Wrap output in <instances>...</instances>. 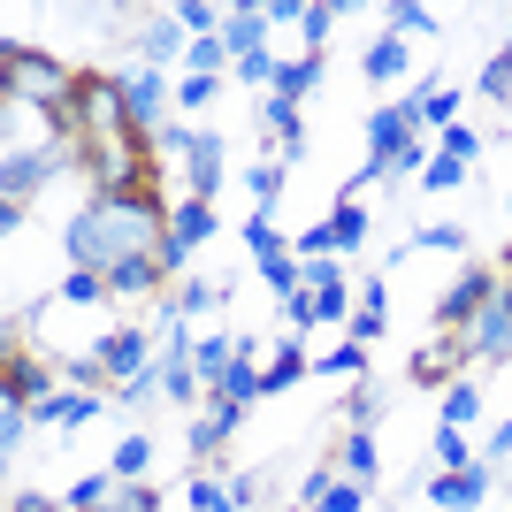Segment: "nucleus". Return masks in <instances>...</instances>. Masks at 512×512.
Returning <instances> with one entry per match:
<instances>
[{
	"instance_id": "1",
	"label": "nucleus",
	"mask_w": 512,
	"mask_h": 512,
	"mask_svg": "<svg viewBox=\"0 0 512 512\" xmlns=\"http://www.w3.org/2000/svg\"><path fill=\"white\" fill-rule=\"evenodd\" d=\"M62 245H69V268H92V276L123 268V260H161V245H169V207H161V192L85 199V207L69 214Z\"/></svg>"
},
{
	"instance_id": "2",
	"label": "nucleus",
	"mask_w": 512,
	"mask_h": 512,
	"mask_svg": "<svg viewBox=\"0 0 512 512\" xmlns=\"http://www.w3.org/2000/svg\"><path fill=\"white\" fill-rule=\"evenodd\" d=\"M77 77L85 69H62L54 54H31V46H0V85H8V100L23 107H46V115H62L69 123V100H77Z\"/></svg>"
},
{
	"instance_id": "3",
	"label": "nucleus",
	"mask_w": 512,
	"mask_h": 512,
	"mask_svg": "<svg viewBox=\"0 0 512 512\" xmlns=\"http://www.w3.org/2000/svg\"><path fill=\"white\" fill-rule=\"evenodd\" d=\"M69 130H77L85 146L123 138V130H130V115H123V77H100V69H85V77H77V100H69Z\"/></svg>"
},
{
	"instance_id": "4",
	"label": "nucleus",
	"mask_w": 512,
	"mask_h": 512,
	"mask_svg": "<svg viewBox=\"0 0 512 512\" xmlns=\"http://www.w3.org/2000/svg\"><path fill=\"white\" fill-rule=\"evenodd\" d=\"M299 268H306V283L283 299V321H291V329H329V321H344L352 291H344L337 260H299Z\"/></svg>"
},
{
	"instance_id": "5",
	"label": "nucleus",
	"mask_w": 512,
	"mask_h": 512,
	"mask_svg": "<svg viewBox=\"0 0 512 512\" xmlns=\"http://www.w3.org/2000/svg\"><path fill=\"white\" fill-rule=\"evenodd\" d=\"M123 115L138 138H153V130H169L176 123V85H169V69H123Z\"/></svg>"
},
{
	"instance_id": "6",
	"label": "nucleus",
	"mask_w": 512,
	"mask_h": 512,
	"mask_svg": "<svg viewBox=\"0 0 512 512\" xmlns=\"http://www.w3.org/2000/svg\"><path fill=\"white\" fill-rule=\"evenodd\" d=\"M497 283H505V268H482V260H467V268L444 283V299H436V329H467V321L497 299Z\"/></svg>"
},
{
	"instance_id": "7",
	"label": "nucleus",
	"mask_w": 512,
	"mask_h": 512,
	"mask_svg": "<svg viewBox=\"0 0 512 512\" xmlns=\"http://www.w3.org/2000/svg\"><path fill=\"white\" fill-rule=\"evenodd\" d=\"M153 352H161V337L153 329H138V321H123V329H107L100 337V367H107V383L123 390V383H138V375H153Z\"/></svg>"
},
{
	"instance_id": "8",
	"label": "nucleus",
	"mask_w": 512,
	"mask_h": 512,
	"mask_svg": "<svg viewBox=\"0 0 512 512\" xmlns=\"http://www.w3.org/2000/svg\"><path fill=\"white\" fill-rule=\"evenodd\" d=\"M222 230V222H214V199H176L169 207V245H161V268H169V276H184V260H192V245H207V237Z\"/></svg>"
},
{
	"instance_id": "9",
	"label": "nucleus",
	"mask_w": 512,
	"mask_h": 512,
	"mask_svg": "<svg viewBox=\"0 0 512 512\" xmlns=\"http://www.w3.org/2000/svg\"><path fill=\"white\" fill-rule=\"evenodd\" d=\"M459 337H467V352H474V360H512V276L497 283V299L482 306V314H474L467 329H459Z\"/></svg>"
},
{
	"instance_id": "10",
	"label": "nucleus",
	"mask_w": 512,
	"mask_h": 512,
	"mask_svg": "<svg viewBox=\"0 0 512 512\" xmlns=\"http://www.w3.org/2000/svg\"><path fill=\"white\" fill-rule=\"evenodd\" d=\"M130 54H138V69H169L192 54V31L176 16H138V31H130Z\"/></svg>"
},
{
	"instance_id": "11",
	"label": "nucleus",
	"mask_w": 512,
	"mask_h": 512,
	"mask_svg": "<svg viewBox=\"0 0 512 512\" xmlns=\"http://www.w3.org/2000/svg\"><path fill=\"white\" fill-rule=\"evenodd\" d=\"M467 360H474V352H467V337H459V329H436V337H421V352H413V383L451 390Z\"/></svg>"
},
{
	"instance_id": "12",
	"label": "nucleus",
	"mask_w": 512,
	"mask_h": 512,
	"mask_svg": "<svg viewBox=\"0 0 512 512\" xmlns=\"http://www.w3.org/2000/svg\"><path fill=\"white\" fill-rule=\"evenodd\" d=\"M490 474L497 467H482V459L459 467V474H428V505H436V512H474L482 497H490Z\"/></svg>"
},
{
	"instance_id": "13",
	"label": "nucleus",
	"mask_w": 512,
	"mask_h": 512,
	"mask_svg": "<svg viewBox=\"0 0 512 512\" xmlns=\"http://www.w3.org/2000/svg\"><path fill=\"white\" fill-rule=\"evenodd\" d=\"M237 421H245V406H230V398H207V406L192 413V459H214V451L237 436Z\"/></svg>"
},
{
	"instance_id": "14",
	"label": "nucleus",
	"mask_w": 512,
	"mask_h": 512,
	"mask_svg": "<svg viewBox=\"0 0 512 512\" xmlns=\"http://www.w3.org/2000/svg\"><path fill=\"white\" fill-rule=\"evenodd\" d=\"M214 398H230V406L268 398V383H260V337H237V360H230V375L214 383Z\"/></svg>"
},
{
	"instance_id": "15",
	"label": "nucleus",
	"mask_w": 512,
	"mask_h": 512,
	"mask_svg": "<svg viewBox=\"0 0 512 512\" xmlns=\"http://www.w3.org/2000/svg\"><path fill=\"white\" fill-rule=\"evenodd\" d=\"M161 283H169L161 260H123V268H107V299H115V306H146Z\"/></svg>"
},
{
	"instance_id": "16",
	"label": "nucleus",
	"mask_w": 512,
	"mask_h": 512,
	"mask_svg": "<svg viewBox=\"0 0 512 512\" xmlns=\"http://www.w3.org/2000/svg\"><path fill=\"white\" fill-rule=\"evenodd\" d=\"M222 46H230V62H245V54H268V8H260V0L230 8V23H222Z\"/></svg>"
},
{
	"instance_id": "17",
	"label": "nucleus",
	"mask_w": 512,
	"mask_h": 512,
	"mask_svg": "<svg viewBox=\"0 0 512 512\" xmlns=\"http://www.w3.org/2000/svg\"><path fill=\"white\" fill-rule=\"evenodd\" d=\"M299 375H314V352H306L299 337H276V352L260 360V383H268V398H276V390H291Z\"/></svg>"
},
{
	"instance_id": "18",
	"label": "nucleus",
	"mask_w": 512,
	"mask_h": 512,
	"mask_svg": "<svg viewBox=\"0 0 512 512\" xmlns=\"http://www.w3.org/2000/svg\"><path fill=\"white\" fill-rule=\"evenodd\" d=\"M337 474L344 482H375V474H383V451H375V436H367V428H344V444H337Z\"/></svg>"
},
{
	"instance_id": "19",
	"label": "nucleus",
	"mask_w": 512,
	"mask_h": 512,
	"mask_svg": "<svg viewBox=\"0 0 512 512\" xmlns=\"http://www.w3.org/2000/svg\"><path fill=\"white\" fill-rule=\"evenodd\" d=\"M184 184H192V199H214V192H222V138H214V130H199L192 161H184Z\"/></svg>"
},
{
	"instance_id": "20",
	"label": "nucleus",
	"mask_w": 512,
	"mask_h": 512,
	"mask_svg": "<svg viewBox=\"0 0 512 512\" xmlns=\"http://www.w3.org/2000/svg\"><path fill=\"white\" fill-rule=\"evenodd\" d=\"M406 100H413V115H421L428 130H451V123H459V92H451V85H436V77H428L421 92H406Z\"/></svg>"
},
{
	"instance_id": "21",
	"label": "nucleus",
	"mask_w": 512,
	"mask_h": 512,
	"mask_svg": "<svg viewBox=\"0 0 512 512\" xmlns=\"http://www.w3.org/2000/svg\"><path fill=\"white\" fill-rule=\"evenodd\" d=\"M482 421V390L467 383V375H459V383L444 390V398H436V428H474Z\"/></svg>"
},
{
	"instance_id": "22",
	"label": "nucleus",
	"mask_w": 512,
	"mask_h": 512,
	"mask_svg": "<svg viewBox=\"0 0 512 512\" xmlns=\"http://www.w3.org/2000/svg\"><path fill=\"white\" fill-rule=\"evenodd\" d=\"M406 62H413V46L406 39H398V31H383V39H375V46H367V77H375V85H390V77H406Z\"/></svg>"
},
{
	"instance_id": "23",
	"label": "nucleus",
	"mask_w": 512,
	"mask_h": 512,
	"mask_svg": "<svg viewBox=\"0 0 512 512\" xmlns=\"http://www.w3.org/2000/svg\"><path fill=\"white\" fill-rule=\"evenodd\" d=\"M54 306H115V299H107V276H92V268H69V276L54 283Z\"/></svg>"
},
{
	"instance_id": "24",
	"label": "nucleus",
	"mask_w": 512,
	"mask_h": 512,
	"mask_svg": "<svg viewBox=\"0 0 512 512\" xmlns=\"http://www.w3.org/2000/svg\"><path fill=\"white\" fill-rule=\"evenodd\" d=\"M314 375H344V383H367V344H329V352H314Z\"/></svg>"
},
{
	"instance_id": "25",
	"label": "nucleus",
	"mask_w": 512,
	"mask_h": 512,
	"mask_svg": "<svg viewBox=\"0 0 512 512\" xmlns=\"http://www.w3.org/2000/svg\"><path fill=\"white\" fill-rule=\"evenodd\" d=\"M107 474H115V482H153V444L146 436H123L115 459H107Z\"/></svg>"
},
{
	"instance_id": "26",
	"label": "nucleus",
	"mask_w": 512,
	"mask_h": 512,
	"mask_svg": "<svg viewBox=\"0 0 512 512\" xmlns=\"http://www.w3.org/2000/svg\"><path fill=\"white\" fill-rule=\"evenodd\" d=\"M230 360H237V337H199L192 344V367H199V383H222V375H230Z\"/></svg>"
},
{
	"instance_id": "27",
	"label": "nucleus",
	"mask_w": 512,
	"mask_h": 512,
	"mask_svg": "<svg viewBox=\"0 0 512 512\" xmlns=\"http://www.w3.org/2000/svg\"><path fill=\"white\" fill-rule=\"evenodd\" d=\"M260 123H268V138H283V153H306V138H299V100H276V92H268Z\"/></svg>"
},
{
	"instance_id": "28",
	"label": "nucleus",
	"mask_w": 512,
	"mask_h": 512,
	"mask_svg": "<svg viewBox=\"0 0 512 512\" xmlns=\"http://www.w3.org/2000/svg\"><path fill=\"white\" fill-rule=\"evenodd\" d=\"M321 85V54H291V62L276 69V100H299V92Z\"/></svg>"
},
{
	"instance_id": "29",
	"label": "nucleus",
	"mask_w": 512,
	"mask_h": 512,
	"mask_svg": "<svg viewBox=\"0 0 512 512\" xmlns=\"http://www.w3.org/2000/svg\"><path fill=\"white\" fill-rule=\"evenodd\" d=\"M428 459H436V474H459V467H474L482 451H467V428H436V444H428Z\"/></svg>"
},
{
	"instance_id": "30",
	"label": "nucleus",
	"mask_w": 512,
	"mask_h": 512,
	"mask_svg": "<svg viewBox=\"0 0 512 512\" xmlns=\"http://www.w3.org/2000/svg\"><path fill=\"white\" fill-rule=\"evenodd\" d=\"M383 406H390L383 383H352V398H344V428H375V421H383Z\"/></svg>"
},
{
	"instance_id": "31",
	"label": "nucleus",
	"mask_w": 512,
	"mask_h": 512,
	"mask_svg": "<svg viewBox=\"0 0 512 512\" xmlns=\"http://www.w3.org/2000/svg\"><path fill=\"white\" fill-rule=\"evenodd\" d=\"M337 16H344V8H329V0H306V16H299V31H306V54H321V46L337 39Z\"/></svg>"
},
{
	"instance_id": "32",
	"label": "nucleus",
	"mask_w": 512,
	"mask_h": 512,
	"mask_svg": "<svg viewBox=\"0 0 512 512\" xmlns=\"http://www.w3.org/2000/svg\"><path fill=\"white\" fill-rule=\"evenodd\" d=\"M184 77H230V46H222V39H192V54H184Z\"/></svg>"
},
{
	"instance_id": "33",
	"label": "nucleus",
	"mask_w": 512,
	"mask_h": 512,
	"mask_svg": "<svg viewBox=\"0 0 512 512\" xmlns=\"http://www.w3.org/2000/svg\"><path fill=\"white\" fill-rule=\"evenodd\" d=\"M184 505H192V512H237V497L222 490L214 474H192V482H184Z\"/></svg>"
},
{
	"instance_id": "34",
	"label": "nucleus",
	"mask_w": 512,
	"mask_h": 512,
	"mask_svg": "<svg viewBox=\"0 0 512 512\" xmlns=\"http://www.w3.org/2000/svg\"><path fill=\"white\" fill-rule=\"evenodd\" d=\"M390 31H398V39H428V31H436V16H428L421 0H390Z\"/></svg>"
},
{
	"instance_id": "35",
	"label": "nucleus",
	"mask_w": 512,
	"mask_h": 512,
	"mask_svg": "<svg viewBox=\"0 0 512 512\" xmlns=\"http://www.w3.org/2000/svg\"><path fill=\"white\" fill-rule=\"evenodd\" d=\"M260 283H268L276 299H291V291H299V283H306V268H299V260H291V253H268V260H260Z\"/></svg>"
},
{
	"instance_id": "36",
	"label": "nucleus",
	"mask_w": 512,
	"mask_h": 512,
	"mask_svg": "<svg viewBox=\"0 0 512 512\" xmlns=\"http://www.w3.org/2000/svg\"><path fill=\"white\" fill-rule=\"evenodd\" d=\"M406 253H467V237L451 230V222H421V230H413V245Z\"/></svg>"
},
{
	"instance_id": "37",
	"label": "nucleus",
	"mask_w": 512,
	"mask_h": 512,
	"mask_svg": "<svg viewBox=\"0 0 512 512\" xmlns=\"http://www.w3.org/2000/svg\"><path fill=\"white\" fill-rule=\"evenodd\" d=\"M115 406H123V413H146V406H169V398H161V367H153V375H138V383H123V390H115Z\"/></svg>"
},
{
	"instance_id": "38",
	"label": "nucleus",
	"mask_w": 512,
	"mask_h": 512,
	"mask_svg": "<svg viewBox=\"0 0 512 512\" xmlns=\"http://www.w3.org/2000/svg\"><path fill=\"white\" fill-rule=\"evenodd\" d=\"M169 299H176V314H184V321H192V314H207V306H222V283H176V291H169Z\"/></svg>"
},
{
	"instance_id": "39",
	"label": "nucleus",
	"mask_w": 512,
	"mask_h": 512,
	"mask_svg": "<svg viewBox=\"0 0 512 512\" xmlns=\"http://www.w3.org/2000/svg\"><path fill=\"white\" fill-rule=\"evenodd\" d=\"M23 436H31V406H16V398H0V451L16 459V451H23Z\"/></svg>"
},
{
	"instance_id": "40",
	"label": "nucleus",
	"mask_w": 512,
	"mask_h": 512,
	"mask_svg": "<svg viewBox=\"0 0 512 512\" xmlns=\"http://www.w3.org/2000/svg\"><path fill=\"white\" fill-rule=\"evenodd\" d=\"M474 92H482V100H512V54H490L482 77H474Z\"/></svg>"
},
{
	"instance_id": "41",
	"label": "nucleus",
	"mask_w": 512,
	"mask_h": 512,
	"mask_svg": "<svg viewBox=\"0 0 512 512\" xmlns=\"http://www.w3.org/2000/svg\"><path fill=\"white\" fill-rule=\"evenodd\" d=\"M176 23H184L192 39H222V23H230V16H214L207 0H184V8H176Z\"/></svg>"
},
{
	"instance_id": "42",
	"label": "nucleus",
	"mask_w": 512,
	"mask_h": 512,
	"mask_svg": "<svg viewBox=\"0 0 512 512\" xmlns=\"http://www.w3.org/2000/svg\"><path fill=\"white\" fill-rule=\"evenodd\" d=\"M214 92H222V77H176V107H184V115L214 107Z\"/></svg>"
},
{
	"instance_id": "43",
	"label": "nucleus",
	"mask_w": 512,
	"mask_h": 512,
	"mask_svg": "<svg viewBox=\"0 0 512 512\" xmlns=\"http://www.w3.org/2000/svg\"><path fill=\"white\" fill-rule=\"evenodd\" d=\"M421 184H428V192H459V184H467V161H451V153H436V161L421 169Z\"/></svg>"
},
{
	"instance_id": "44",
	"label": "nucleus",
	"mask_w": 512,
	"mask_h": 512,
	"mask_svg": "<svg viewBox=\"0 0 512 512\" xmlns=\"http://www.w3.org/2000/svg\"><path fill=\"white\" fill-rule=\"evenodd\" d=\"M360 505H367V490H360V482H344V474H337V482H329V497H321L314 512H360Z\"/></svg>"
},
{
	"instance_id": "45",
	"label": "nucleus",
	"mask_w": 512,
	"mask_h": 512,
	"mask_svg": "<svg viewBox=\"0 0 512 512\" xmlns=\"http://www.w3.org/2000/svg\"><path fill=\"white\" fill-rule=\"evenodd\" d=\"M245 245H253L260 260H268V253H283V237H276V222H268V214H245Z\"/></svg>"
},
{
	"instance_id": "46",
	"label": "nucleus",
	"mask_w": 512,
	"mask_h": 512,
	"mask_svg": "<svg viewBox=\"0 0 512 512\" xmlns=\"http://www.w3.org/2000/svg\"><path fill=\"white\" fill-rule=\"evenodd\" d=\"M276 69L283 62H268V54H245V62H230V77L237 85H276Z\"/></svg>"
},
{
	"instance_id": "47",
	"label": "nucleus",
	"mask_w": 512,
	"mask_h": 512,
	"mask_svg": "<svg viewBox=\"0 0 512 512\" xmlns=\"http://www.w3.org/2000/svg\"><path fill=\"white\" fill-rule=\"evenodd\" d=\"M245 184H253V199H260V207H276V192H283V161H260V169L245 176Z\"/></svg>"
},
{
	"instance_id": "48",
	"label": "nucleus",
	"mask_w": 512,
	"mask_h": 512,
	"mask_svg": "<svg viewBox=\"0 0 512 512\" xmlns=\"http://www.w3.org/2000/svg\"><path fill=\"white\" fill-rule=\"evenodd\" d=\"M383 321H390V314H375V306H360V314L344 321V337H352V344H375V337H383Z\"/></svg>"
},
{
	"instance_id": "49",
	"label": "nucleus",
	"mask_w": 512,
	"mask_h": 512,
	"mask_svg": "<svg viewBox=\"0 0 512 512\" xmlns=\"http://www.w3.org/2000/svg\"><path fill=\"white\" fill-rule=\"evenodd\" d=\"M436 153H451V161H474V153H482V138H474L467 123H451V130H444V146H436Z\"/></svg>"
},
{
	"instance_id": "50",
	"label": "nucleus",
	"mask_w": 512,
	"mask_h": 512,
	"mask_svg": "<svg viewBox=\"0 0 512 512\" xmlns=\"http://www.w3.org/2000/svg\"><path fill=\"white\" fill-rule=\"evenodd\" d=\"M260 490H268V474H237V482H230V497H237V512H245V505H260Z\"/></svg>"
},
{
	"instance_id": "51",
	"label": "nucleus",
	"mask_w": 512,
	"mask_h": 512,
	"mask_svg": "<svg viewBox=\"0 0 512 512\" xmlns=\"http://www.w3.org/2000/svg\"><path fill=\"white\" fill-rule=\"evenodd\" d=\"M8 512H69V505H54V497H39V490H23L16 505H8Z\"/></svg>"
},
{
	"instance_id": "52",
	"label": "nucleus",
	"mask_w": 512,
	"mask_h": 512,
	"mask_svg": "<svg viewBox=\"0 0 512 512\" xmlns=\"http://www.w3.org/2000/svg\"><path fill=\"white\" fill-rule=\"evenodd\" d=\"M505 276H512V260H505Z\"/></svg>"
},
{
	"instance_id": "53",
	"label": "nucleus",
	"mask_w": 512,
	"mask_h": 512,
	"mask_svg": "<svg viewBox=\"0 0 512 512\" xmlns=\"http://www.w3.org/2000/svg\"><path fill=\"white\" fill-rule=\"evenodd\" d=\"M505 214H512V199H505Z\"/></svg>"
}]
</instances>
